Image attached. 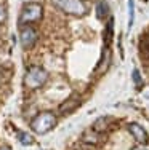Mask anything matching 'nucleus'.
<instances>
[{
    "label": "nucleus",
    "mask_w": 149,
    "mask_h": 150,
    "mask_svg": "<svg viewBox=\"0 0 149 150\" xmlns=\"http://www.w3.org/2000/svg\"><path fill=\"white\" fill-rule=\"evenodd\" d=\"M18 139H19V142L23 145H32L34 144V137L29 133H23L21 131V133H18Z\"/></svg>",
    "instance_id": "9d476101"
},
{
    "label": "nucleus",
    "mask_w": 149,
    "mask_h": 150,
    "mask_svg": "<svg viewBox=\"0 0 149 150\" xmlns=\"http://www.w3.org/2000/svg\"><path fill=\"white\" fill-rule=\"evenodd\" d=\"M47 80H48V72L43 67H38V66L29 67L26 75H24V85L27 88H31V90L43 86L47 83Z\"/></svg>",
    "instance_id": "7ed1b4c3"
},
{
    "label": "nucleus",
    "mask_w": 149,
    "mask_h": 150,
    "mask_svg": "<svg viewBox=\"0 0 149 150\" xmlns=\"http://www.w3.org/2000/svg\"><path fill=\"white\" fill-rule=\"evenodd\" d=\"M61 11L72 16H83L87 13V6L82 0H51Z\"/></svg>",
    "instance_id": "20e7f679"
},
{
    "label": "nucleus",
    "mask_w": 149,
    "mask_h": 150,
    "mask_svg": "<svg viewBox=\"0 0 149 150\" xmlns=\"http://www.w3.org/2000/svg\"><path fill=\"white\" fill-rule=\"evenodd\" d=\"M6 21V8L0 3V24H3Z\"/></svg>",
    "instance_id": "ddd939ff"
},
{
    "label": "nucleus",
    "mask_w": 149,
    "mask_h": 150,
    "mask_svg": "<svg viewBox=\"0 0 149 150\" xmlns=\"http://www.w3.org/2000/svg\"><path fill=\"white\" fill-rule=\"evenodd\" d=\"M79 104H80V98L77 94H74V96H71L66 102H63V104L59 105V112L61 113H69V112H72V110H76V107Z\"/></svg>",
    "instance_id": "0eeeda50"
},
{
    "label": "nucleus",
    "mask_w": 149,
    "mask_h": 150,
    "mask_svg": "<svg viewBox=\"0 0 149 150\" xmlns=\"http://www.w3.org/2000/svg\"><path fill=\"white\" fill-rule=\"evenodd\" d=\"M0 150H11L10 147H0Z\"/></svg>",
    "instance_id": "dca6fc26"
},
{
    "label": "nucleus",
    "mask_w": 149,
    "mask_h": 150,
    "mask_svg": "<svg viewBox=\"0 0 149 150\" xmlns=\"http://www.w3.org/2000/svg\"><path fill=\"white\" fill-rule=\"evenodd\" d=\"M56 115L53 112H42L31 121V128L35 134H47L56 126Z\"/></svg>",
    "instance_id": "f257e3e1"
},
{
    "label": "nucleus",
    "mask_w": 149,
    "mask_h": 150,
    "mask_svg": "<svg viewBox=\"0 0 149 150\" xmlns=\"http://www.w3.org/2000/svg\"><path fill=\"white\" fill-rule=\"evenodd\" d=\"M135 19V3L133 0H128V27H132Z\"/></svg>",
    "instance_id": "f8f14e48"
},
{
    "label": "nucleus",
    "mask_w": 149,
    "mask_h": 150,
    "mask_svg": "<svg viewBox=\"0 0 149 150\" xmlns=\"http://www.w3.org/2000/svg\"><path fill=\"white\" fill-rule=\"evenodd\" d=\"M112 27H114V19H109V23H108V27H106V35H104V42H106V45L111 42V37H112Z\"/></svg>",
    "instance_id": "9b49d317"
},
{
    "label": "nucleus",
    "mask_w": 149,
    "mask_h": 150,
    "mask_svg": "<svg viewBox=\"0 0 149 150\" xmlns=\"http://www.w3.org/2000/svg\"><path fill=\"white\" fill-rule=\"evenodd\" d=\"M43 16V6L40 3H26L23 6V11L19 15V26H29V24H34L37 21L42 19Z\"/></svg>",
    "instance_id": "f03ea898"
},
{
    "label": "nucleus",
    "mask_w": 149,
    "mask_h": 150,
    "mask_svg": "<svg viewBox=\"0 0 149 150\" xmlns=\"http://www.w3.org/2000/svg\"><path fill=\"white\" fill-rule=\"evenodd\" d=\"M128 133L135 137V141L138 142V144H144V142H148V133L146 129H144L143 126H140L138 123H130L128 125Z\"/></svg>",
    "instance_id": "423d86ee"
},
{
    "label": "nucleus",
    "mask_w": 149,
    "mask_h": 150,
    "mask_svg": "<svg viewBox=\"0 0 149 150\" xmlns=\"http://www.w3.org/2000/svg\"><path fill=\"white\" fill-rule=\"evenodd\" d=\"M37 38H38V34L32 26H21L19 42H21V46H23L24 50L32 48L35 45V42H37Z\"/></svg>",
    "instance_id": "39448f33"
},
{
    "label": "nucleus",
    "mask_w": 149,
    "mask_h": 150,
    "mask_svg": "<svg viewBox=\"0 0 149 150\" xmlns=\"http://www.w3.org/2000/svg\"><path fill=\"white\" fill-rule=\"evenodd\" d=\"M133 80L136 83V86H141V77H140V72L138 70H133Z\"/></svg>",
    "instance_id": "4468645a"
},
{
    "label": "nucleus",
    "mask_w": 149,
    "mask_h": 150,
    "mask_svg": "<svg viewBox=\"0 0 149 150\" xmlns=\"http://www.w3.org/2000/svg\"><path fill=\"white\" fill-rule=\"evenodd\" d=\"M108 121H111L109 117H101V118H98L96 121H95V125H93V129L96 131V133H103V131L109 126Z\"/></svg>",
    "instance_id": "6e6552de"
},
{
    "label": "nucleus",
    "mask_w": 149,
    "mask_h": 150,
    "mask_svg": "<svg viewBox=\"0 0 149 150\" xmlns=\"http://www.w3.org/2000/svg\"><path fill=\"white\" fill-rule=\"evenodd\" d=\"M109 13V8H108V3L104 2V0H101V2H98L96 5V16L99 19H104L106 16H108Z\"/></svg>",
    "instance_id": "1a4fd4ad"
},
{
    "label": "nucleus",
    "mask_w": 149,
    "mask_h": 150,
    "mask_svg": "<svg viewBox=\"0 0 149 150\" xmlns=\"http://www.w3.org/2000/svg\"><path fill=\"white\" fill-rule=\"evenodd\" d=\"M132 150H149V144H138V145H135V147L132 149Z\"/></svg>",
    "instance_id": "2eb2a0df"
}]
</instances>
